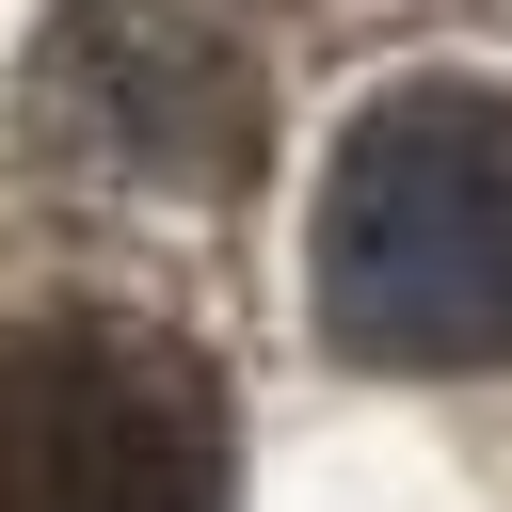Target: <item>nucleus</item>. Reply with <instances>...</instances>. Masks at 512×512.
<instances>
[{"label":"nucleus","mask_w":512,"mask_h":512,"mask_svg":"<svg viewBox=\"0 0 512 512\" xmlns=\"http://www.w3.org/2000/svg\"><path fill=\"white\" fill-rule=\"evenodd\" d=\"M320 336L368 368H496L512 352V96L400 80L336 128Z\"/></svg>","instance_id":"1"},{"label":"nucleus","mask_w":512,"mask_h":512,"mask_svg":"<svg viewBox=\"0 0 512 512\" xmlns=\"http://www.w3.org/2000/svg\"><path fill=\"white\" fill-rule=\"evenodd\" d=\"M0 512H224V384L128 304L32 320L0 352Z\"/></svg>","instance_id":"2"},{"label":"nucleus","mask_w":512,"mask_h":512,"mask_svg":"<svg viewBox=\"0 0 512 512\" xmlns=\"http://www.w3.org/2000/svg\"><path fill=\"white\" fill-rule=\"evenodd\" d=\"M256 48L224 0H64L32 48V144L112 192H240L256 176Z\"/></svg>","instance_id":"3"}]
</instances>
